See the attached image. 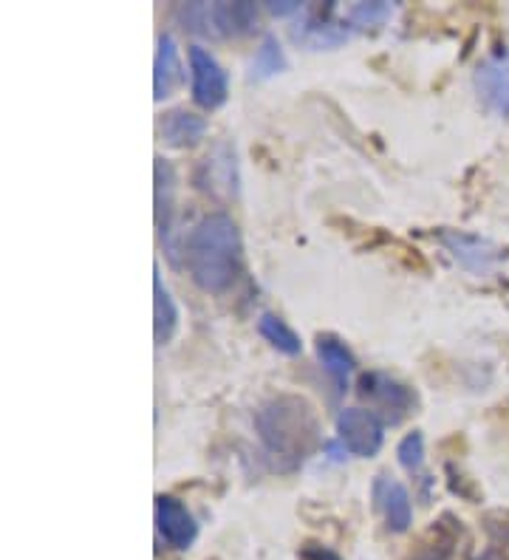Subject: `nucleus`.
I'll use <instances>...</instances> for the list:
<instances>
[{"label":"nucleus","mask_w":509,"mask_h":560,"mask_svg":"<svg viewBox=\"0 0 509 560\" xmlns=\"http://www.w3.org/2000/svg\"><path fill=\"white\" fill-rule=\"evenodd\" d=\"M187 269L204 292L224 294L244 269L241 230L227 212H210L193 226L187 238Z\"/></svg>","instance_id":"f257e3e1"},{"label":"nucleus","mask_w":509,"mask_h":560,"mask_svg":"<svg viewBox=\"0 0 509 560\" xmlns=\"http://www.w3.org/2000/svg\"><path fill=\"white\" fill-rule=\"evenodd\" d=\"M255 431L266 451L286 467L303 465L323 439L314 408L294 394H280L261 405L255 413Z\"/></svg>","instance_id":"f03ea898"},{"label":"nucleus","mask_w":509,"mask_h":560,"mask_svg":"<svg viewBox=\"0 0 509 560\" xmlns=\"http://www.w3.org/2000/svg\"><path fill=\"white\" fill-rule=\"evenodd\" d=\"M182 26L201 37H244L258 26L255 3H182L176 9Z\"/></svg>","instance_id":"7ed1b4c3"},{"label":"nucleus","mask_w":509,"mask_h":560,"mask_svg":"<svg viewBox=\"0 0 509 560\" xmlns=\"http://www.w3.org/2000/svg\"><path fill=\"white\" fill-rule=\"evenodd\" d=\"M360 397L373 402V413L382 419V422H402L405 417H410L416 410V394L407 388L405 383L394 380L391 374H382V371H368L360 376Z\"/></svg>","instance_id":"20e7f679"},{"label":"nucleus","mask_w":509,"mask_h":560,"mask_svg":"<svg viewBox=\"0 0 509 560\" xmlns=\"http://www.w3.org/2000/svg\"><path fill=\"white\" fill-rule=\"evenodd\" d=\"M337 436L339 444L351 456L371 458L382 451L385 442V422L373 410L366 408H346L337 417Z\"/></svg>","instance_id":"39448f33"},{"label":"nucleus","mask_w":509,"mask_h":560,"mask_svg":"<svg viewBox=\"0 0 509 560\" xmlns=\"http://www.w3.org/2000/svg\"><path fill=\"white\" fill-rule=\"evenodd\" d=\"M238 156L230 142H216L212 151L201 159L196 171L198 190L210 192L216 199H235L238 196Z\"/></svg>","instance_id":"423d86ee"},{"label":"nucleus","mask_w":509,"mask_h":560,"mask_svg":"<svg viewBox=\"0 0 509 560\" xmlns=\"http://www.w3.org/2000/svg\"><path fill=\"white\" fill-rule=\"evenodd\" d=\"M190 80L193 100L201 108L212 110L227 103V96H230V77H227L224 66L204 46H190Z\"/></svg>","instance_id":"0eeeda50"},{"label":"nucleus","mask_w":509,"mask_h":560,"mask_svg":"<svg viewBox=\"0 0 509 560\" xmlns=\"http://www.w3.org/2000/svg\"><path fill=\"white\" fill-rule=\"evenodd\" d=\"M439 241L450 253V258L470 275H489L498 264L496 244H489L482 235H470L462 230H441Z\"/></svg>","instance_id":"6e6552de"},{"label":"nucleus","mask_w":509,"mask_h":560,"mask_svg":"<svg viewBox=\"0 0 509 560\" xmlns=\"http://www.w3.org/2000/svg\"><path fill=\"white\" fill-rule=\"evenodd\" d=\"M371 495L373 506L380 510L391 533L402 535L410 529V524H414V501H410V492H407V487L400 479L382 472V476L373 479Z\"/></svg>","instance_id":"1a4fd4ad"},{"label":"nucleus","mask_w":509,"mask_h":560,"mask_svg":"<svg viewBox=\"0 0 509 560\" xmlns=\"http://www.w3.org/2000/svg\"><path fill=\"white\" fill-rule=\"evenodd\" d=\"M157 529L173 549H190L198 538L196 518L173 495H157Z\"/></svg>","instance_id":"9d476101"},{"label":"nucleus","mask_w":509,"mask_h":560,"mask_svg":"<svg viewBox=\"0 0 509 560\" xmlns=\"http://www.w3.org/2000/svg\"><path fill=\"white\" fill-rule=\"evenodd\" d=\"M176 187L178 178L173 164L167 159L157 156L153 164V205H157V226L159 238L164 246H170V235H173V212H176Z\"/></svg>","instance_id":"9b49d317"},{"label":"nucleus","mask_w":509,"mask_h":560,"mask_svg":"<svg viewBox=\"0 0 509 560\" xmlns=\"http://www.w3.org/2000/svg\"><path fill=\"white\" fill-rule=\"evenodd\" d=\"M184 82V69L182 57H178V46L173 40V35L159 37L157 60H153V96L157 103L167 100V96L176 94Z\"/></svg>","instance_id":"f8f14e48"},{"label":"nucleus","mask_w":509,"mask_h":560,"mask_svg":"<svg viewBox=\"0 0 509 560\" xmlns=\"http://www.w3.org/2000/svg\"><path fill=\"white\" fill-rule=\"evenodd\" d=\"M292 37L309 51H328V48H337L348 40V28L328 21L326 14H305L303 21L292 26Z\"/></svg>","instance_id":"ddd939ff"},{"label":"nucleus","mask_w":509,"mask_h":560,"mask_svg":"<svg viewBox=\"0 0 509 560\" xmlns=\"http://www.w3.org/2000/svg\"><path fill=\"white\" fill-rule=\"evenodd\" d=\"M475 89L484 105L493 110H507L509 103V60L504 57H489L487 62L475 71Z\"/></svg>","instance_id":"4468645a"},{"label":"nucleus","mask_w":509,"mask_h":560,"mask_svg":"<svg viewBox=\"0 0 509 560\" xmlns=\"http://www.w3.org/2000/svg\"><path fill=\"white\" fill-rule=\"evenodd\" d=\"M317 360L323 365L328 376H332L334 388L337 394H346L348 383H351V374L357 369V362H354L351 351L343 346L334 335H320L317 337Z\"/></svg>","instance_id":"2eb2a0df"},{"label":"nucleus","mask_w":509,"mask_h":560,"mask_svg":"<svg viewBox=\"0 0 509 560\" xmlns=\"http://www.w3.org/2000/svg\"><path fill=\"white\" fill-rule=\"evenodd\" d=\"M159 130H162L164 144H170V148H193L207 133V119L187 108H176L164 114Z\"/></svg>","instance_id":"dca6fc26"},{"label":"nucleus","mask_w":509,"mask_h":560,"mask_svg":"<svg viewBox=\"0 0 509 560\" xmlns=\"http://www.w3.org/2000/svg\"><path fill=\"white\" fill-rule=\"evenodd\" d=\"M459 540H462V521H455L453 515H441L428 538L421 540V547L407 560H453Z\"/></svg>","instance_id":"f3484780"},{"label":"nucleus","mask_w":509,"mask_h":560,"mask_svg":"<svg viewBox=\"0 0 509 560\" xmlns=\"http://www.w3.org/2000/svg\"><path fill=\"white\" fill-rule=\"evenodd\" d=\"M178 328V306L173 301L170 289L164 287L162 269L159 264L153 267V340L157 346H164V342L173 340Z\"/></svg>","instance_id":"a211bd4d"},{"label":"nucleus","mask_w":509,"mask_h":560,"mask_svg":"<svg viewBox=\"0 0 509 560\" xmlns=\"http://www.w3.org/2000/svg\"><path fill=\"white\" fill-rule=\"evenodd\" d=\"M286 66H289V60H286L284 46L278 43V37L266 35L250 62V80H271L280 71H286Z\"/></svg>","instance_id":"6ab92c4d"},{"label":"nucleus","mask_w":509,"mask_h":560,"mask_svg":"<svg viewBox=\"0 0 509 560\" xmlns=\"http://www.w3.org/2000/svg\"><path fill=\"white\" fill-rule=\"evenodd\" d=\"M258 331L271 349H278L286 357H298L303 351V342L294 335L292 326H286V320H280L278 315H261Z\"/></svg>","instance_id":"aec40b11"},{"label":"nucleus","mask_w":509,"mask_h":560,"mask_svg":"<svg viewBox=\"0 0 509 560\" xmlns=\"http://www.w3.org/2000/svg\"><path fill=\"white\" fill-rule=\"evenodd\" d=\"M394 18V7L385 0H371V3H357L348 9V21L357 28H380Z\"/></svg>","instance_id":"412c9836"},{"label":"nucleus","mask_w":509,"mask_h":560,"mask_svg":"<svg viewBox=\"0 0 509 560\" xmlns=\"http://www.w3.org/2000/svg\"><path fill=\"white\" fill-rule=\"evenodd\" d=\"M396 456H400V465L407 472H419L421 465H425V436L419 431L407 433L400 447H396Z\"/></svg>","instance_id":"4be33fe9"},{"label":"nucleus","mask_w":509,"mask_h":560,"mask_svg":"<svg viewBox=\"0 0 509 560\" xmlns=\"http://www.w3.org/2000/svg\"><path fill=\"white\" fill-rule=\"evenodd\" d=\"M484 529L489 535V544L509 549V510H493L484 515Z\"/></svg>","instance_id":"5701e85b"},{"label":"nucleus","mask_w":509,"mask_h":560,"mask_svg":"<svg viewBox=\"0 0 509 560\" xmlns=\"http://www.w3.org/2000/svg\"><path fill=\"white\" fill-rule=\"evenodd\" d=\"M266 9H269L275 18H286V14L300 12V3H294V0H271V3H266Z\"/></svg>","instance_id":"b1692460"},{"label":"nucleus","mask_w":509,"mask_h":560,"mask_svg":"<svg viewBox=\"0 0 509 560\" xmlns=\"http://www.w3.org/2000/svg\"><path fill=\"white\" fill-rule=\"evenodd\" d=\"M475 560H509V549L498 547V544H489V547L484 549L482 558H475Z\"/></svg>","instance_id":"393cba45"}]
</instances>
